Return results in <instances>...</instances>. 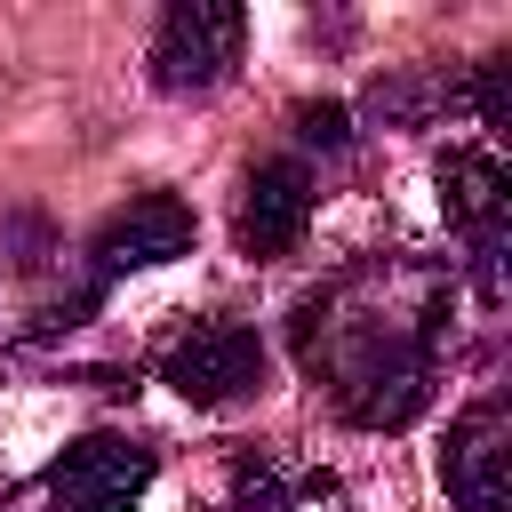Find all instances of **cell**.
Returning <instances> with one entry per match:
<instances>
[{
	"instance_id": "5",
	"label": "cell",
	"mask_w": 512,
	"mask_h": 512,
	"mask_svg": "<svg viewBox=\"0 0 512 512\" xmlns=\"http://www.w3.org/2000/svg\"><path fill=\"white\" fill-rule=\"evenodd\" d=\"M192 240H200V224H192V208H184L176 192H136V200L112 208V216L96 224V240H88V256H96V288L120 280V272H152V264L192 256Z\"/></svg>"
},
{
	"instance_id": "10",
	"label": "cell",
	"mask_w": 512,
	"mask_h": 512,
	"mask_svg": "<svg viewBox=\"0 0 512 512\" xmlns=\"http://www.w3.org/2000/svg\"><path fill=\"white\" fill-rule=\"evenodd\" d=\"M432 104H456V88H448V80H424V72L376 80V96H368V112H376V120H392V128H416V120H432Z\"/></svg>"
},
{
	"instance_id": "1",
	"label": "cell",
	"mask_w": 512,
	"mask_h": 512,
	"mask_svg": "<svg viewBox=\"0 0 512 512\" xmlns=\"http://www.w3.org/2000/svg\"><path fill=\"white\" fill-rule=\"evenodd\" d=\"M448 304H456L448 272L408 264V256H376V264H360V272H344L296 304V320H288L296 368L312 384H328L344 424L400 432L432 400Z\"/></svg>"
},
{
	"instance_id": "6",
	"label": "cell",
	"mask_w": 512,
	"mask_h": 512,
	"mask_svg": "<svg viewBox=\"0 0 512 512\" xmlns=\"http://www.w3.org/2000/svg\"><path fill=\"white\" fill-rule=\"evenodd\" d=\"M504 464H512V416L504 400H472L456 424H448V448H440V488L456 512H504Z\"/></svg>"
},
{
	"instance_id": "4",
	"label": "cell",
	"mask_w": 512,
	"mask_h": 512,
	"mask_svg": "<svg viewBox=\"0 0 512 512\" xmlns=\"http://www.w3.org/2000/svg\"><path fill=\"white\" fill-rule=\"evenodd\" d=\"M504 160L480 152V144H448L440 152V208L448 224L464 232L472 248V272H480V296H496V264H504Z\"/></svg>"
},
{
	"instance_id": "9",
	"label": "cell",
	"mask_w": 512,
	"mask_h": 512,
	"mask_svg": "<svg viewBox=\"0 0 512 512\" xmlns=\"http://www.w3.org/2000/svg\"><path fill=\"white\" fill-rule=\"evenodd\" d=\"M312 488H328V480L288 464L280 448H240L232 456V512H296Z\"/></svg>"
},
{
	"instance_id": "12",
	"label": "cell",
	"mask_w": 512,
	"mask_h": 512,
	"mask_svg": "<svg viewBox=\"0 0 512 512\" xmlns=\"http://www.w3.org/2000/svg\"><path fill=\"white\" fill-rule=\"evenodd\" d=\"M0 512H88V504H80L56 472H32L24 488H8V496H0Z\"/></svg>"
},
{
	"instance_id": "2",
	"label": "cell",
	"mask_w": 512,
	"mask_h": 512,
	"mask_svg": "<svg viewBox=\"0 0 512 512\" xmlns=\"http://www.w3.org/2000/svg\"><path fill=\"white\" fill-rule=\"evenodd\" d=\"M160 384L176 400H192V408H232V400L264 392V336L248 320H200L192 336L168 344Z\"/></svg>"
},
{
	"instance_id": "8",
	"label": "cell",
	"mask_w": 512,
	"mask_h": 512,
	"mask_svg": "<svg viewBox=\"0 0 512 512\" xmlns=\"http://www.w3.org/2000/svg\"><path fill=\"white\" fill-rule=\"evenodd\" d=\"M48 472H56L88 512H128V504L152 488V448L128 440V432H80Z\"/></svg>"
},
{
	"instance_id": "11",
	"label": "cell",
	"mask_w": 512,
	"mask_h": 512,
	"mask_svg": "<svg viewBox=\"0 0 512 512\" xmlns=\"http://www.w3.org/2000/svg\"><path fill=\"white\" fill-rule=\"evenodd\" d=\"M456 96H464V104H472L488 128H504V120H512V56H488V64H472V80H464Z\"/></svg>"
},
{
	"instance_id": "3",
	"label": "cell",
	"mask_w": 512,
	"mask_h": 512,
	"mask_svg": "<svg viewBox=\"0 0 512 512\" xmlns=\"http://www.w3.org/2000/svg\"><path fill=\"white\" fill-rule=\"evenodd\" d=\"M240 40H248V16L232 0H176L152 32V80L168 96H200L240 64Z\"/></svg>"
},
{
	"instance_id": "13",
	"label": "cell",
	"mask_w": 512,
	"mask_h": 512,
	"mask_svg": "<svg viewBox=\"0 0 512 512\" xmlns=\"http://www.w3.org/2000/svg\"><path fill=\"white\" fill-rule=\"evenodd\" d=\"M296 136L320 144V152H344L352 144V112L344 104H296Z\"/></svg>"
},
{
	"instance_id": "7",
	"label": "cell",
	"mask_w": 512,
	"mask_h": 512,
	"mask_svg": "<svg viewBox=\"0 0 512 512\" xmlns=\"http://www.w3.org/2000/svg\"><path fill=\"white\" fill-rule=\"evenodd\" d=\"M312 208H320V184H312L304 160H256L248 184H240L232 232H240L248 256H288V248L312 232Z\"/></svg>"
}]
</instances>
